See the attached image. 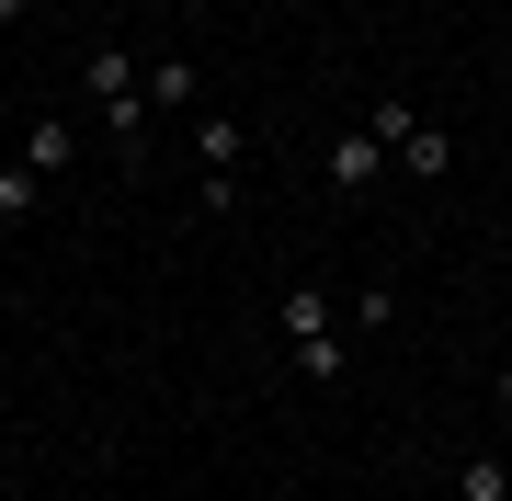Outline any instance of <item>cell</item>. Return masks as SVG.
I'll use <instances>...</instances> for the list:
<instances>
[{
	"label": "cell",
	"mask_w": 512,
	"mask_h": 501,
	"mask_svg": "<svg viewBox=\"0 0 512 501\" xmlns=\"http://www.w3.org/2000/svg\"><path fill=\"white\" fill-rule=\"evenodd\" d=\"M365 137L387 149V171H410V183H444V171H456V137H444L421 103H399V92L365 103Z\"/></svg>",
	"instance_id": "6da1fadb"
},
{
	"label": "cell",
	"mask_w": 512,
	"mask_h": 501,
	"mask_svg": "<svg viewBox=\"0 0 512 501\" xmlns=\"http://www.w3.org/2000/svg\"><path fill=\"white\" fill-rule=\"evenodd\" d=\"M183 149H194V171H239L251 160V126L228 103H205V114H183Z\"/></svg>",
	"instance_id": "7a4b0ae2"
},
{
	"label": "cell",
	"mask_w": 512,
	"mask_h": 501,
	"mask_svg": "<svg viewBox=\"0 0 512 501\" xmlns=\"http://www.w3.org/2000/svg\"><path fill=\"white\" fill-rule=\"evenodd\" d=\"M274 319H285V353L342 342V319H330V285H285V297H274Z\"/></svg>",
	"instance_id": "3957f363"
},
{
	"label": "cell",
	"mask_w": 512,
	"mask_h": 501,
	"mask_svg": "<svg viewBox=\"0 0 512 501\" xmlns=\"http://www.w3.org/2000/svg\"><path fill=\"white\" fill-rule=\"evenodd\" d=\"M148 114H205V69L194 57H148Z\"/></svg>",
	"instance_id": "277c9868"
},
{
	"label": "cell",
	"mask_w": 512,
	"mask_h": 501,
	"mask_svg": "<svg viewBox=\"0 0 512 501\" xmlns=\"http://www.w3.org/2000/svg\"><path fill=\"white\" fill-rule=\"evenodd\" d=\"M92 114H103V149H114V160H148V80L114 92V103H92Z\"/></svg>",
	"instance_id": "5b68a950"
},
{
	"label": "cell",
	"mask_w": 512,
	"mask_h": 501,
	"mask_svg": "<svg viewBox=\"0 0 512 501\" xmlns=\"http://www.w3.org/2000/svg\"><path fill=\"white\" fill-rule=\"evenodd\" d=\"M330 183H342V194H376V183H387V149H376L365 126H353V137H330Z\"/></svg>",
	"instance_id": "8992f818"
},
{
	"label": "cell",
	"mask_w": 512,
	"mask_h": 501,
	"mask_svg": "<svg viewBox=\"0 0 512 501\" xmlns=\"http://www.w3.org/2000/svg\"><path fill=\"white\" fill-rule=\"evenodd\" d=\"M35 205H46V171H35V160L12 149V160H0V228H23Z\"/></svg>",
	"instance_id": "52a82bcc"
},
{
	"label": "cell",
	"mask_w": 512,
	"mask_h": 501,
	"mask_svg": "<svg viewBox=\"0 0 512 501\" xmlns=\"http://www.w3.org/2000/svg\"><path fill=\"white\" fill-rule=\"evenodd\" d=\"M137 80H148V69H137L126 46H92V57H80V92H92V103H114V92H137Z\"/></svg>",
	"instance_id": "ba28073f"
},
{
	"label": "cell",
	"mask_w": 512,
	"mask_h": 501,
	"mask_svg": "<svg viewBox=\"0 0 512 501\" xmlns=\"http://www.w3.org/2000/svg\"><path fill=\"white\" fill-rule=\"evenodd\" d=\"M23 160H35L46 183H57V171L80 160V137H69V114H35V126H23Z\"/></svg>",
	"instance_id": "9c48e42d"
},
{
	"label": "cell",
	"mask_w": 512,
	"mask_h": 501,
	"mask_svg": "<svg viewBox=\"0 0 512 501\" xmlns=\"http://www.w3.org/2000/svg\"><path fill=\"white\" fill-rule=\"evenodd\" d=\"M456 501H512V456H456Z\"/></svg>",
	"instance_id": "30bf717a"
},
{
	"label": "cell",
	"mask_w": 512,
	"mask_h": 501,
	"mask_svg": "<svg viewBox=\"0 0 512 501\" xmlns=\"http://www.w3.org/2000/svg\"><path fill=\"white\" fill-rule=\"evenodd\" d=\"M194 205L205 217H239V171H194Z\"/></svg>",
	"instance_id": "8fae6325"
},
{
	"label": "cell",
	"mask_w": 512,
	"mask_h": 501,
	"mask_svg": "<svg viewBox=\"0 0 512 501\" xmlns=\"http://www.w3.org/2000/svg\"><path fill=\"white\" fill-rule=\"evenodd\" d=\"M12 23H35V0H0V35H12Z\"/></svg>",
	"instance_id": "7c38bea8"
},
{
	"label": "cell",
	"mask_w": 512,
	"mask_h": 501,
	"mask_svg": "<svg viewBox=\"0 0 512 501\" xmlns=\"http://www.w3.org/2000/svg\"><path fill=\"white\" fill-rule=\"evenodd\" d=\"M501 410H512V365H501Z\"/></svg>",
	"instance_id": "4fadbf2b"
},
{
	"label": "cell",
	"mask_w": 512,
	"mask_h": 501,
	"mask_svg": "<svg viewBox=\"0 0 512 501\" xmlns=\"http://www.w3.org/2000/svg\"><path fill=\"white\" fill-rule=\"evenodd\" d=\"M57 12H92V0H57Z\"/></svg>",
	"instance_id": "5bb4252c"
},
{
	"label": "cell",
	"mask_w": 512,
	"mask_h": 501,
	"mask_svg": "<svg viewBox=\"0 0 512 501\" xmlns=\"http://www.w3.org/2000/svg\"><path fill=\"white\" fill-rule=\"evenodd\" d=\"M0 467H12V433H0Z\"/></svg>",
	"instance_id": "9a60e30c"
},
{
	"label": "cell",
	"mask_w": 512,
	"mask_h": 501,
	"mask_svg": "<svg viewBox=\"0 0 512 501\" xmlns=\"http://www.w3.org/2000/svg\"><path fill=\"white\" fill-rule=\"evenodd\" d=\"M0 160H12V149H0Z\"/></svg>",
	"instance_id": "2e32d148"
}]
</instances>
